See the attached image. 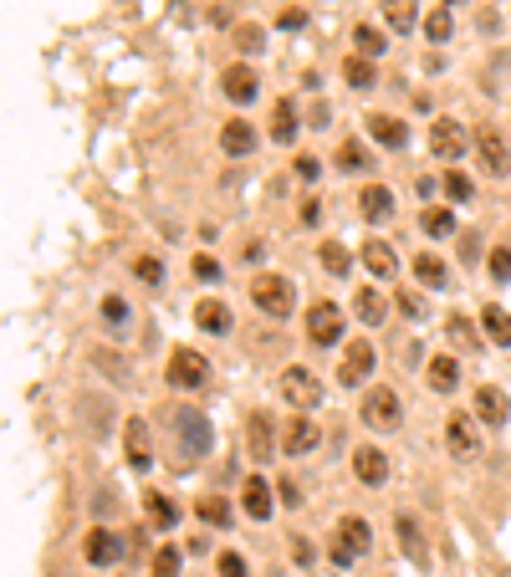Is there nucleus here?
<instances>
[{
  "mask_svg": "<svg viewBox=\"0 0 511 577\" xmlns=\"http://www.w3.org/2000/svg\"><path fill=\"white\" fill-rule=\"evenodd\" d=\"M175 445H179V465H200L215 450V429L200 409H175Z\"/></svg>",
  "mask_w": 511,
  "mask_h": 577,
  "instance_id": "obj_1",
  "label": "nucleus"
},
{
  "mask_svg": "<svg viewBox=\"0 0 511 577\" xmlns=\"http://www.w3.org/2000/svg\"><path fill=\"white\" fill-rule=\"evenodd\" d=\"M251 302H256V312L276 317V322H282V317H291V307H297L287 276H256L251 281Z\"/></svg>",
  "mask_w": 511,
  "mask_h": 577,
  "instance_id": "obj_2",
  "label": "nucleus"
},
{
  "mask_svg": "<svg viewBox=\"0 0 511 577\" xmlns=\"http://www.w3.org/2000/svg\"><path fill=\"white\" fill-rule=\"evenodd\" d=\"M169 389H205L210 383V358L194 353V347H175L169 353Z\"/></svg>",
  "mask_w": 511,
  "mask_h": 577,
  "instance_id": "obj_3",
  "label": "nucleus"
},
{
  "mask_svg": "<svg viewBox=\"0 0 511 577\" xmlns=\"http://www.w3.org/2000/svg\"><path fill=\"white\" fill-rule=\"evenodd\" d=\"M282 399H287L297 414H312V409L322 404L318 374H312V368H287V374H282Z\"/></svg>",
  "mask_w": 511,
  "mask_h": 577,
  "instance_id": "obj_4",
  "label": "nucleus"
},
{
  "mask_svg": "<svg viewBox=\"0 0 511 577\" xmlns=\"http://www.w3.org/2000/svg\"><path fill=\"white\" fill-rule=\"evenodd\" d=\"M363 424L368 429H399V393L389 389V383H379V389L363 393Z\"/></svg>",
  "mask_w": 511,
  "mask_h": 577,
  "instance_id": "obj_5",
  "label": "nucleus"
},
{
  "mask_svg": "<svg viewBox=\"0 0 511 577\" xmlns=\"http://www.w3.org/2000/svg\"><path fill=\"white\" fill-rule=\"evenodd\" d=\"M307 338L318 347H333L343 338V307L337 302H312L307 307Z\"/></svg>",
  "mask_w": 511,
  "mask_h": 577,
  "instance_id": "obj_6",
  "label": "nucleus"
},
{
  "mask_svg": "<svg viewBox=\"0 0 511 577\" xmlns=\"http://www.w3.org/2000/svg\"><path fill=\"white\" fill-rule=\"evenodd\" d=\"M476 158H480V169L486 174H511V154H507V139L496 133V128H476Z\"/></svg>",
  "mask_w": 511,
  "mask_h": 577,
  "instance_id": "obj_7",
  "label": "nucleus"
},
{
  "mask_svg": "<svg viewBox=\"0 0 511 577\" xmlns=\"http://www.w3.org/2000/svg\"><path fill=\"white\" fill-rule=\"evenodd\" d=\"M465 143H471V139H465V128L455 123V118H435V123H430V154L435 158H461Z\"/></svg>",
  "mask_w": 511,
  "mask_h": 577,
  "instance_id": "obj_8",
  "label": "nucleus"
},
{
  "mask_svg": "<svg viewBox=\"0 0 511 577\" xmlns=\"http://www.w3.org/2000/svg\"><path fill=\"white\" fill-rule=\"evenodd\" d=\"M194 328L210 332V338H225V332L236 328V317H230V307L220 297H200L194 302Z\"/></svg>",
  "mask_w": 511,
  "mask_h": 577,
  "instance_id": "obj_9",
  "label": "nucleus"
},
{
  "mask_svg": "<svg viewBox=\"0 0 511 577\" xmlns=\"http://www.w3.org/2000/svg\"><path fill=\"white\" fill-rule=\"evenodd\" d=\"M368 374H373V347L358 338V343H348V353H343V363H337V383L353 389V383H363Z\"/></svg>",
  "mask_w": 511,
  "mask_h": 577,
  "instance_id": "obj_10",
  "label": "nucleus"
},
{
  "mask_svg": "<svg viewBox=\"0 0 511 577\" xmlns=\"http://www.w3.org/2000/svg\"><path fill=\"white\" fill-rule=\"evenodd\" d=\"M445 445H450V455H461V460H476L480 455V435H476V424H471V414H450Z\"/></svg>",
  "mask_w": 511,
  "mask_h": 577,
  "instance_id": "obj_11",
  "label": "nucleus"
},
{
  "mask_svg": "<svg viewBox=\"0 0 511 577\" xmlns=\"http://www.w3.org/2000/svg\"><path fill=\"white\" fill-rule=\"evenodd\" d=\"M82 552H87L93 567H112V562L123 557V536L108 527H97V531H87V546H82Z\"/></svg>",
  "mask_w": 511,
  "mask_h": 577,
  "instance_id": "obj_12",
  "label": "nucleus"
},
{
  "mask_svg": "<svg viewBox=\"0 0 511 577\" xmlns=\"http://www.w3.org/2000/svg\"><path fill=\"white\" fill-rule=\"evenodd\" d=\"M353 475L363 485H383L389 481V455L379 445H363V450H353Z\"/></svg>",
  "mask_w": 511,
  "mask_h": 577,
  "instance_id": "obj_13",
  "label": "nucleus"
},
{
  "mask_svg": "<svg viewBox=\"0 0 511 577\" xmlns=\"http://www.w3.org/2000/svg\"><path fill=\"white\" fill-rule=\"evenodd\" d=\"M394 531H399V546H404V557L415 562V567H430V552H425V531H419V521L409 511L394 516Z\"/></svg>",
  "mask_w": 511,
  "mask_h": 577,
  "instance_id": "obj_14",
  "label": "nucleus"
},
{
  "mask_svg": "<svg viewBox=\"0 0 511 577\" xmlns=\"http://www.w3.org/2000/svg\"><path fill=\"white\" fill-rule=\"evenodd\" d=\"M123 455L133 470H148L154 465V450H148V424L144 419H128L123 424Z\"/></svg>",
  "mask_w": 511,
  "mask_h": 577,
  "instance_id": "obj_15",
  "label": "nucleus"
},
{
  "mask_svg": "<svg viewBox=\"0 0 511 577\" xmlns=\"http://www.w3.org/2000/svg\"><path fill=\"white\" fill-rule=\"evenodd\" d=\"M240 506H246V516H251V521H266V516L276 511V500H272V485H266V475H251V481L240 485Z\"/></svg>",
  "mask_w": 511,
  "mask_h": 577,
  "instance_id": "obj_16",
  "label": "nucleus"
},
{
  "mask_svg": "<svg viewBox=\"0 0 511 577\" xmlns=\"http://www.w3.org/2000/svg\"><path fill=\"white\" fill-rule=\"evenodd\" d=\"M220 149L230 158H246L256 149V123H246V118H230V123L220 128Z\"/></svg>",
  "mask_w": 511,
  "mask_h": 577,
  "instance_id": "obj_17",
  "label": "nucleus"
},
{
  "mask_svg": "<svg viewBox=\"0 0 511 577\" xmlns=\"http://www.w3.org/2000/svg\"><path fill=\"white\" fill-rule=\"evenodd\" d=\"M282 450H287L291 460H302V455H312V450H318V424L307 419V414H297V419L287 424V445H282Z\"/></svg>",
  "mask_w": 511,
  "mask_h": 577,
  "instance_id": "obj_18",
  "label": "nucleus"
},
{
  "mask_svg": "<svg viewBox=\"0 0 511 577\" xmlns=\"http://www.w3.org/2000/svg\"><path fill=\"white\" fill-rule=\"evenodd\" d=\"M368 139L383 143V149H404V143H409V128H404L399 118H389V113H373V118H368Z\"/></svg>",
  "mask_w": 511,
  "mask_h": 577,
  "instance_id": "obj_19",
  "label": "nucleus"
},
{
  "mask_svg": "<svg viewBox=\"0 0 511 577\" xmlns=\"http://www.w3.org/2000/svg\"><path fill=\"white\" fill-rule=\"evenodd\" d=\"M476 414H480V424H507V414H511L507 393L496 389V383H480L476 389Z\"/></svg>",
  "mask_w": 511,
  "mask_h": 577,
  "instance_id": "obj_20",
  "label": "nucleus"
},
{
  "mask_svg": "<svg viewBox=\"0 0 511 577\" xmlns=\"http://www.w3.org/2000/svg\"><path fill=\"white\" fill-rule=\"evenodd\" d=\"M256 87H261V82H256V72H251V67H225L220 93L230 97V103H251V97H256Z\"/></svg>",
  "mask_w": 511,
  "mask_h": 577,
  "instance_id": "obj_21",
  "label": "nucleus"
},
{
  "mask_svg": "<svg viewBox=\"0 0 511 577\" xmlns=\"http://www.w3.org/2000/svg\"><path fill=\"white\" fill-rule=\"evenodd\" d=\"M358 210H363V220H389L394 215V194H389V185H363V194H358Z\"/></svg>",
  "mask_w": 511,
  "mask_h": 577,
  "instance_id": "obj_22",
  "label": "nucleus"
},
{
  "mask_svg": "<svg viewBox=\"0 0 511 577\" xmlns=\"http://www.w3.org/2000/svg\"><path fill=\"white\" fill-rule=\"evenodd\" d=\"M353 312H358V322H368V328H379V322H389V302H383L379 286H363L358 297H353Z\"/></svg>",
  "mask_w": 511,
  "mask_h": 577,
  "instance_id": "obj_23",
  "label": "nucleus"
},
{
  "mask_svg": "<svg viewBox=\"0 0 511 577\" xmlns=\"http://www.w3.org/2000/svg\"><path fill=\"white\" fill-rule=\"evenodd\" d=\"M480 328H486V338H491L496 347H511V312L507 307L486 302V307H480Z\"/></svg>",
  "mask_w": 511,
  "mask_h": 577,
  "instance_id": "obj_24",
  "label": "nucleus"
},
{
  "mask_svg": "<svg viewBox=\"0 0 511 577\" xmlns=\"http://www.w3.org/2000/svg\"><path fill=\"white\" fill-rule=\"evenodd\" d=\"M363 266L373 271V276H394V266H399V256H394V246L389 240H363Z\"/></svg>",
  "mask_w": 511,
  "mask_h": 577,
  "instance_id": "obj_25",
  "label": "nucleus"
},
{
  "mask_svg": "<svg viewBox=\"0 0 511 577\" xmlns=\"http://www.w3.org/2000/svg\"><path fill=\"white\" fill-rule=\"evenodd\" d=\"M297 103H291V97H276V108H272V139L276 143H291L297 139Z\"/></svg>",
  "mask_w": 511,
  "mask_h": 577,
  "instance_id": "obj_26",
  "label": "nucleus"
},
{
  "mask_svg": "<svg viewBox=\"0 0 511 577\" xmlns=\"http://www.w3.org/2000/svg\"><path fill=\"white\" fill-rule=\"evenodd\" d=\"M419 0H383V21H389V32H415L419 26V11H415Z\"/></svg>",
  "mask_w": 511,
  "mask_h": 577,
  "instance_id": "obj_27",
  "label": "nucleus"
},
{
  "mask_svg": "<svg viewBox=\"0 0 511 577\" xmlns=\"http://www.w3.org/2000/svg\"><path fill=\"white\" fill-rule=\"evenodd\" d=\"M425 378H430V389H435V393H450L455 383H461V363L440 353V358H430V374H425Z\"/></svg>",
  "mask_w": 511,
  "mask_h": 577,
  "instance_id": "obj_28",
  "label": "nucleus"
},
{
  "mask_svg": "<svg viewBox=\"0 0 511 577\" xmlns=\"http://www.w3.org/2000/svg\"><path fill=\"white\" fill-rule=\"evenodd\" d=\"M337 542H348L358 557H363L368 546H373V531H368L363 516H348V521H337Z\"/></svg>",
  "mask_w": 511,
  "mask_h": 577,
  "instance_id": "obj_29",
  "label": "nucleus"
},
{
  "mask_svg": "<svg viewBox=\"0 0 511 577\" xmlns=\"http://www.w3.org/2000/svg\"><path fill=\"white\" fill-rule=\"evenodd\" d=\"M343 77H348V87H358V93L379 87V72H373L368 57H343Z\"/></svg>",
  "mask_w": 511,
  "mask_h": 577,
  "instance_id": "obj_30",
  "label": "nucleus"
},
{
  "mask_svg": "<svg viewBox=\"0 0 511 577\" xmlns=\"http://www.w3.org/2000/svg\"><path fill=\"white\" fill-rule=\"evenodd\" d=\"M415 281L440 292V286L450 281V271H445V261H440V256H430V250H425V256H415Z\"/></svg>",
  "mask_w": 511,
  "mask_h": 577,
  "instance_id": "obj_31",
  "label": "nucleus"
},
{
  "mask_svg": "<svg viewBox=\"0 0 511 577\" xmlns=\"http://www.w3.org/2000/svg\"><path fill=\"white\" fill-rule=\"evenodd\" d=\"M337 169H343V174L373 169V158H368V149H363L358 139H343V143H337Z\"/></svg>",
  "mask_w": 511,
  "mask_h": 577,
  "instance_id": "obj_32",
  "label": "nucleus"
},
{
  "mask_svg": "<svg viewBox=\"0 0 511 577\" xmlns=\"http://www.w3.org/2000/svg\"><path fill=\"white\" fill-rule=\"evenodd\" d=\"M144 511H148V521H154V527H164V531H169V527L179 521L175 500L164 496V491H148V496H144Z\"/></svg>",
  "mask_w": 511,
  "mask_h": 577,
  "instance_id": "obj_33",
  "label": "nucleus"
},
{
  "mask_svg": "<svg viewBox=\"0 0 511 577\" xmlns=\"http://www.w3.org/2000/svg\"><path fill=\"white\" fill-rule=\"evenodd\" d=\"M353 47H358V57H368V62H373V57H383V51H389V36L373 32V26H353Z\"/></svg>",
  "mask_w": 511,
  "mask_h": 577,
  "instance_id": "obj_34",
  "label": "nucleus"
},
{
  "mask_svg": "<svg viewBox=\"0 0 511 577\" xmlns=\"http://www.w3.org/2000/svg\"><path fill=\"white\" fill-rule=\"evenodd\" d=\"M419 230L430 235V240H440V235H455V215H450V210H425V215H419Z\"/></svg>",
  "mask_w": 511,
  "mask_h": 577,
  "instance_id": "obj_35",
  "label": "nucleus"
},
{
  "mask_svg": "<svg viewBox=\"0 0 511 577\" xmlns=\"http://www.w3.org/2000/svg\"><path fill=\"white\" fill-rule=\"evenodd\" d=\"M246 435H251V450H256V460H266V450H272V419H266V414H251V424H246Z\"/></svg>",
  "mask_w": 511,
  "mask_h": 577,
  "instance_id": "obj_36",
  "label": "nucleus"
},
{
  "mask_svg": "<svg viewBox=\"0 0 511 577\" xmlns=\"http://www.w3.org/2000/svg\"><path fill=\"white\" fill-rule=\"evenodd\" d=\"M179 567H184V552H179L175 542H164L159 552H154V577H179Z\"/></svg>",
  "mask_w": 511,
  "mask_h": 577,
  "instance_id": "obj_37",
  "label": "nucleus"
},
{
  "mask_svg": "<svg viewBox=\"0 0 511 577\" xmlns=\"http://www.w3.org/2000/svg\"><path fill=\"white\" fill-rule=\"evenodd\" d=\"M322 256V271H327V276H348V266H353V256L343 246H337V240H327V246L318 250Z\"/></svg>",
  "mask_w": 511,
  "mask_h": 577,
  "instance_id": "obj_38",
  "label": "nucleus"
},
{
  "mask_svg": "<svg viewBox=\"0 0 511 577\" xmlns=\"http://www.w3.org/2000/svg\"><path fill=\"white\" fill-rule=\"evenodd\" d=\"M194 511H200V521H210V527H230V506H225L220 496H200Z\"/></svg>",
  "mask_w": 511,
  "mask_h": 577,
  "instance_id": "obj_39",
  "label": "nucleus"
},
{
  "mask_svg": "<svg viewBox=\"0 0 511 577\" xmlns=\"http://www.w3.org/2000/svg\"><path fill=\"white\" fill-rule=\"evenodd\" d=\"M450 32H455L450 11H445V5H435L430 16H425V36H430V41H450Z\"/></svg>",
  "mask_w": 511,
  "mask_h": 577,
  "instance_id": "obj_40",
  "label": "nucleus"
},
{
  "mask_svg": "<svg viewBox=\"0 0 511 577\" xmlns=\"http://www.w3.org/2000/svg\"><path fill=\"white\" fill-rule=\"evenodd\" d=\"M445 194H450L455 204H471V200H476V185H471L461 169H450V174H445Z\"/></svg>",
  "mask_w": 511,
  "mask_h": 577,
  "instance_id": "obj_41",
  "label": "nucleus"
},
{
  "mask_svg": "<svg viewBox=\"0 0 511 577\" xmlns=\"http://www.w3.org/2000/svg\"><path fill=\"white\" fill-rule=\"evenodd\" d=\"M133 276L148 281V286H159V281H164V261H159V256H139V261H133Z\"/></svg>",
  "mask_w": 511,
  "mask_h": 577,
  "instance_id": "obj_42",
  "label": "nucleus"
},
{
  "mask_svg": "<svg viewBox=\"0 0 511 577\" xmlns=\"http://www.w3.org/2000/svg\"><path fill=\"white\" fill-rule=\"evenodd\" d=\"M236 47L246 51V57H256V51H266V32H261V26H240V32H236Z\"/></svg>",
  "mask_w": 511,
  "mask_h": 577,
  "instance_id": "obj_43",
  "label": "nucleus"
},
{
  "mask_svg": "<svg viewBox=\"0 0 511 577\" xmlns=\"http://www.w3.org/2000/svg\"><path fill=\"white\" fill-rule=\"evenodd\" d=\"M215 572L220 577H251V567H246L240 552H220V557H215Z\"/></svg>",
  "mask_w": 511,
  "mask_h": 577,
  "instance_id": "obj_44",
  "label": "nucleus"
},
{
  "mask_svg": "<svg viewBox=\"0 0 511 577\" xmlns=\"http://www.w3.org/2000/svg\"><path fill=\"white\" fill-rule=\"evenodd\" d=\"M486 266H491V281H511V246H496Z\"/></svg>",
  "mask_w": 511,
  "mask_h": 577,
  "instance_id": "obj_45",
  "label": "nucleus"
},
{
  "mask_svg": "<svg viewBox=\"0 0 511 577\" xmlns=\"http://www.w3.org/2000/svg\"><path fill=\"white\" fill-rule=\"evenodd\" d=\"M445 332H450V343H455V347H465V343L476 347V332H471V322H465L461 312H455V317L445 322Z\"/></svg>",
  "mask_w": 511,
  "mask_h": 577,
  "instance_id": "obj_46",
  "label": "nucleus"
},
{
  "mask_svg": "<svg viewBox=\"0 0 511 577\" xmlns=\"http://www.w3.org/2000/svg\"><path fill=\"white\" fill-rule=\"evenodd\" d=\"M103 317H108V328H123V322H128V302L123 297H103Z\"/></svg>",
  "mask_w": 511,
  "mask_h": 577,
  "instance_id": "obj_47",
  "label": "nucleus"
},
{
  "mask_svg": "<svg viewBox=\"0 0 511 577\" xmlns=\"http://www.w3.org/2000/svg\"><path fill=\"white\" fill-rule=\"evenodd\" d=\"M276 26H282V32H302V26H307V11H302V5H287V11L276 16Z\"/></svg>",
  "mask_w": 511,
  "mask_h": 577,
  "instance_id": "obj_48",
  "label": "nucleus"
},
{
  "mask_svg": "<svg viewBox=\"0 0 511 577\" xmlns=\"http://www.w3.org/2000/svg\"><path fill=\"white\" fill-rule=\"evenodd\" d=\"M291 174H297L302 185H312V179H318V174H322V164H318V158H312V154H302V158H297V164H291Z\"/></svg>",
  "mask_w": 511,
  "mask_h": 577,
  "instance_id": "obj_49",
  "label": "nucleus"
},
{
  "mask_svg": "<svg viewBox=\"0 0 511 577\" xmlns=\"http://www.w3.org/2000/svg\"><path fill=\"white\" fill-rule=\"evenodd\" d=\"M194 276L215 281V276H220V261H215V256H194Z\"/></svg>",
  "mask_w": 511,
  "mask_h": 577,
  "instance_id": "obj_50",
  "label": "nucleus"
},
{
  "mask_svg": "<svg viewBox=\"0 0 511 577\" xmlns=\"http://www.w3.org/2000/svg\"><path fill=\"white\" fill-rule=\"evenodd\" d=\"M291 557L302 562V567H312V542H302V536H291Z\"/></svg>",
  "mask_w": 511,
  "mask_h": 577,
  "instance_id": "obj_51",
  "label": "nucleus"
},
{
  "mask_svg": "<svg viewBox=\"0 0 511 577\" xmlns=\"http://www.w3.org/2000/svg\"><path fill=\"white\" fill-rule=\"evenodd\" d=\"M297 215H302V225H318V220H322V200H307Z\"/></svg>",
  "mask_w": 511,
  "mask_h": 577,
  "instance_id": "obj_52",
  "label": "nucleus"
},
{
  "mask_svg": "<svg viewBox=\"0 0 511 577\" xmlns=\"http://www.w3.org/2000/svg\"><path fill=\"white\" fill-rule=\"evenodd\" d=\"M353 557H358V552H353L348 542H333V562H337V567H353Z\"/></svg>",
  "mask_w": 511,
  "mask_h": 577,
  "instance_id": "obj_53",
  "label": "nucleus"
},
{
  "mask_svg": "<svg viewBox=\"0 0 511 577\" xmlns=\"http://www.w3.org/2000/svg\"><path fill=\"white\" fill-rule=\"evenodd\" d=\"M276 496L287 500V506H297V500H302V496H297V481H282V485H276Z\"/></svg>",
  "mask_w": 511,
  "mask_h": 577,
  "instance_id": "obj_54",
  "label": "nucleus"
},
{
  "mask_svg": "<svg viewBox=\"0 0 511 577\" xmlns=\"http://www.w3.org/2000/svg\"><path fill=\"white\" fill-rule=\"evenodd\" d=\"M461 256H465V261H476V256H480V240H476V235H465V240H461Z\"/></svg>",
  "mask_w": 511,
  "mask_h": 577,
  "instance_id": "obj_55",
  "label": "nucleus"
},
{
  "mask_svg": "<svg viewBox=\"0 0 511 577\" xmlns=\"http://www.w3.org/2000/svg\"><path fill=\"white\" fill-rule=\"evenodd\" d=\"M240 256H246V261H261V256H266V246H261V240H246V250H240Z\"/></svg>",
  "mask_w": 511,
  "mask_h": 577,
  "instance_id": "obj_56",
  "label": "nucleus"
},
{
  "mask_svg": "<svg viewBox=\"0 0 511 577\" xmlns=\"http://www.w3.org/2000/svg\"><path fill=\"white\" fill-rule=\"evenodd\" d=\"M399 307H404V312H409V317H419V312H425V307H419V297H415V292H404V297H399Z\"/></svg>",
  "mask_w": 511,
  "mask_h": 577,
  "instance_id": "obj_57",
  "label": "nucleus"
},
{
  "mask_svg": "<svg viewBox=\"0 0 511 577\" xmlns=\"http://www.w3.org/2000/svg\"><path fill=\"white\" fill-rule=\"evenodd\" d=\"M210 21H215V26H230L236 16H230V5H215V11H210Z\"/></svg>",
  "mask_w": 511,
  "mask_h": 577,
  "instance_id": "obj_58",
  "label": "nucleus"
},
{
  "mask_svg": "<svg viewBox=\"0 0 511 577\" xmlns=\"http://www.w3.org/2000/svg\"><path fill=\"white\" fill-rule=\"evenodd\" d=\"M445 5H461V0H445Z\"/></svg>",
  "mask_w": 511,
  "mask_h": 577,
  "instance_id": "obj_59",
  "label": "nucleus"
}]
</instances>
